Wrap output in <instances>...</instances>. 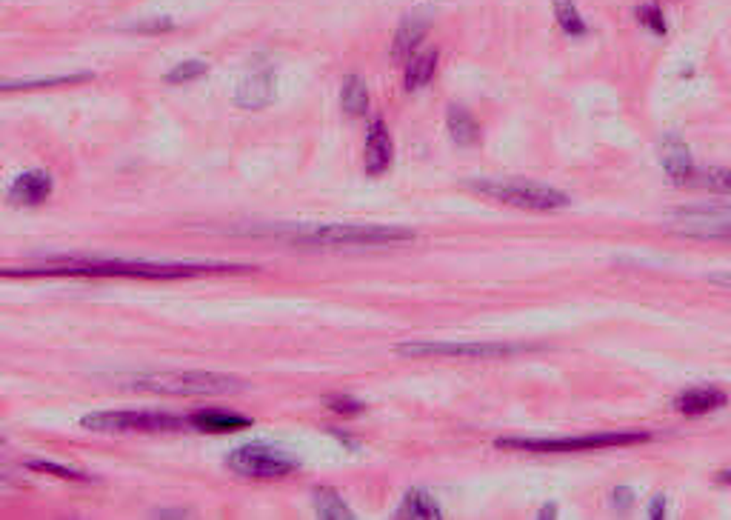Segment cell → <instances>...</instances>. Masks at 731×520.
Wrapping results in <instances>:
<instances>
[{
    "label": "cell",
    "instance_id": "6da1fadb",
    "mask_svg": "<svg viewBox=\"0 0 731 520\" xmlns=\"http://www.w3.org/2000/svg\"><path fill=\"white\" fill-rule=\"evenodd\" d=\"M248 264H223V260H123V257H57L49 264L0 269L4 278H143L174 281L200 278V274H238L252 272Z\"/></svg>",
    "mask_w": 731,
    "mask_h": 520
},
{
    "label": "cell",
    "instance_id": "7a4b0ae2",
    "mask_svg": "<svg viewBox=\"0 0 731 520\" xmlns=\"http://www.w3.org/2000/svg\"><path fill=\"white\" fill-rule=\"evenodd\" d=\"M415 232L400 226H309L289 238L298 247H326V249H360V247H394V243H412Z\"/></svg>",
    "mask_w": 731,
    "mask_h": 520
},
{
    "label": "cell",
    "instance_id": "3957f363",
    "mask_svg": "<svg viewBox=\"0 0 731 520\" xmlns=\"http://www.w3.org/2000/svg\"><path fill=\"white\" fill-rule=\"evenodd\" d=\"M126 386L138 389V392L200 398V395L240 392L246 381L235 378V374H217V372H149V374H135V378H129Z\"/></svg>",
    "mask_w": 731,
    "mask_h": 520
},
{
    "label": "cell",
    "instance_id": "277c9868",
    "mask_svg": "<svg viewBox=\"0 0 731 520\" xmlns=\"http://www.w3.org/2000/svg\"><path fill=\"white\" fill-rule=\"evenodd\" d=\"M469 189L489 200H497L503 206L529 212H551L568 206V197L563 192L534 180H469Z\"/></svg>",
    "mask_w": 731,
    "mask_h": 520
},
{
    "label": "cell",
    "instance_id": "5b68a950",
    "mask_svg": "<svg viewBox=\"0 0 731 520\" xmlns=\"http://www.w3.org/2000/svg\"><path fill=\"white\" fill-rule=\"evenodd\" d=\"M80 426L100 435H129V432H178L189 424L178 415L152 412V409H118V412H92L80 417Z\"/></svg>",
    "mask_w": 731,
    "mask_h": 520
},
{
    "label": "cell",
    "instance_id": "8992f818",
    "mask_svg": "<svg viewBox=\"0 0 731 520\" xmlns=\"http://www.w3.org/2000/svg\"><path fill=\"white\" fill-rule=\"evenodd\" d=\"M649 432H601V435L580 438H500L497 449H520V452H583V449H606V446H628L649 440Z\"/></svg>",
    "mask_w": 731,
    "mask_h": 520
},
{
    "label": "cell",
    "instance_id": "52a82bcc",
    "mask_svg": "<svg viewBox=\"0 0 731 520\" xmlns=\"http://www.w3.org/2000/svg\"><path fill=\"white\" fill-rule=\"evenodd\" d=\"M229 469H235L243 478H260V481H274V478H286L298 469V460L281 452L272 449L266 443H246L238 446L235 452L226 457Z\"/></svg>",
    "mask_w": 731,
    "mask_h": 520
},
{
    "label": "cell",
    "instance_id": "ba28073f",
    "mask_svg": "<svg viewBox=\"0 0 731 520\" xmlns=\"http://www.w3.org/2000/svg\"><path fill=\"white\" fill-rule=\"evenodd\" d=\"M517 346L511 343H451V340H406L398 346V355L403 357H469V360H494L515 355Z\"/></svg>",
    "mask_w": 731,
    "mask_h": 520
},
{
    "label": "cell",
    "instance_id": "9c48e42d",
    "mask_svg": "<svg viewBox=\"0 0 731 520\" xmlns=\"http://www.w3.org/2000/svg\"><path fill=\"white\" fill-rule=\"evenodd\" d=\"M675 232H683L689 238H709V240H726L731 235V218H728V209L726 206H718V209H709V206H694V209H683L675 214Z\"/></svg>",
    "mask_w": 731,
    "mask_h": 520
},
{
    "label": "cell",
    "instance_id": "30bf717a",
    "mask_svg": "<svg viewBox=\"0 0 731 520\" xmlns=\"http://www.w3.org/2000/svg\"><path fill=\"white\" fill-rule=\"evenodd\" d=\"M52 189H55V180H52L49 172L29 169V172H23V175H18L12 180L6 197H9V204H14V206H40L52 197Z\"/></svg>",
    "mask_w": 731,
    "mask_h": 520
},
{
    "label": "cell",
    "instance_id": "8fae6325",
    "mask_svg": "<svg viewBox=\"0 0 731 520\" xmlns=\"http://www.w3.org/2000/svg\"><path fill=\"white\" fill-rule=\"evenodd\" d=\"M277 95V78L272 69H255L240 78L235 100L240 109H266Z\"/></svg>",
    "mask_w": 731,
    "mask_h": 520
},
{
    "label": "cell",
    "instance_id": "7c38bea8",
    "mask_svg": "<svg viewBox=\"0 0 731 520\" xmlns=\"http://www.w3.org/2000/svg\"><path fill=\"white\" fill-rule=\"evenodd\" d=\"M391 135L383 121H374L369 126V135H366V155H363V169L369 178H380L391 166Z\"/></svg>",
    "mask_w": 731,
    "mask_h": 520
},
{
    "label": "cell",
    "instance_id": "4fadbf2b",
    "mask_svg": "<svg viewBox=\"0 0 731 520\" xmlns=\"http://www.w3.org/2000/svg\"><path fill=\"white\" fill-rule=\"evenodd\" d=\"M660 161H663L666 175L680 186H685V180H689V175L694 172L692 152L677 135H666L660 140Z\"/></svg>",
    "mask_w": 731,
    "mask_h": 520
},
{
    "label": "cell",
    "instance_id": "5bb4252c",
    "mask_svg": "<svg viewBox=\"0 0 731 520\" xmlns=\"http://www.w3.org/2000/svg\"><path fill=\"white\" fill-rule=\"evenodd\" d=\"M726 392L723 389H714V386H697V389H689V392H683L675 398V409L680 415H689V417H700V415H709L714 409H723L726 407Z\"/></svg>",
    "mask_w": 731,
    "mask_h": 520
},
{
    "label": "cell",
    "instance_id": "9a60e30c",
    "mask_svg": "<svg viewBox=\"0 0 731 520\" xmlns=\"http://www.w3.org/2000/svg\"><path fill=\"white\" fill-rule=\"evenodd\" d=\"M426 32H429V23H426V18H403V23L398 26V35H394V43H391V57L398 63H403V61H408V57H412L415 52H417V46L423 43V38H426Z\"/></svg>",
    "mask_w": 731,
    "mask_h": 520
},
{
    "label": "cell",
    "instance_id": "2e32d148",
    "mask_svg": "<svg viewBox=\"0 0 731 520\" xmlns=\"http://www.w3.org/2000/svg\"><path fill=\"white\" fill-rule=\"evenodd\" d=\"M186 424L200 429V432H209V435H226V432H238V429H248V426H252V421H248V417L235 415V412H221V409L195 412Z\"/></svg>",
    "mask_w": 731,
    "mask_h": 520
},
{
    "label": "cell",
    "instance_id": "e0dca14e",
    "mask_svg": "<svg viewBox=\"0 0 731 520\" xmlns=\"http://www.w3.org/2000/svg\"><path fill=\"white\" fill-rule=\"evenodd\" d=\"M92 80V71H78V75H55V78H14L0 80V92H32V89H55V86H75Z\"/></svg>",
    "mask_w": 731,
    "mask_h": 520
},
{
    "label": "cell",
    "instance_id": "ac0fdd59",
    "mask_svg": "<svg viewBox=\"0 0 731 520\" xmlns=\"http://www.w3.org/2000/svg\"><path fill=\"white\" fill-rule=\"evenodd\" d=\"M437 61H441V55H437V49H429V52H420V55H412L408 57V63H406V89L408 92H417L423 89L432 78H434V71H437Z\"/></svg>",
    "mask_w": 731,
    "mask_h": 520
},
{
    "label": "cell",
    "instance_id": "d6986e66",
    "mask_svg": "<svg viewBox=\"0 0 731 520\" xmlns=\"http://www.w3.org/2000/svg\"><path fill=\"white\" fill-rule=\"evenodd\" d=\"M446 126H449V135L460 147H472L480 138V126L475 121V114L466 109V106H449L446 112Z\"/></svg>",
    "mask_w": 731,
    "mask_h": 520
},
{
    "label": "cell",
    "instance_id": "ffe728a7",
    "mask_svg": "<svg viewBox=\"0 0 731 520\" xmlns=\"http://www.w3.org/2000/svg\"><path fill=\"white\" fill-rule=\"evenodd\" d=\"M443 512L437 507V500L423 492V489H412V492H406L400 509H398V517H412V520H437Z\"/></svg>",
    "mask_w": 731,
    "mask_h": 520
},
{
    "label": "cell",
    "instance_id": "44dd1931",
    "mask_svg": "<svg viewBox=\"0 0 731 520\" xmlns=\"http://www.w3.org/2000/svg\"><path fill=\"white\" fill-rule=\"evenodd\" d=\"M340 106L346 114H352V118H360V114H366V109H369V89H366V80L360 75H349L343 80Z\"/></svg>",
    "mask_w": 731,
    "mask_h": 520
},
{
    "label": "cell",
    "instance_id": "7402d4cb",
    "mask_svg": "<svg viewBox=\"0 0 731 520\" xmlns=\"http://www.w3.org/2000/svg\"><path fill=\"white\" fill-rule=\"evenodd\" d=\"M315 512L323 520H355V512L334 489H315Z\"/></svg>",
    "mask_w": 731,
    "mask_h": 520
},
{
    "label": "cell",
    "instance_id": "603a6c76",
    "mask_svg": "<svg viewBox=\"0 0 731 520\" xmlns=\"http://www.w3.org/2000/svg\"><path fill=\"white\" fill-rule=\"evenodd\" d=\"M554 18H558L563 32L572 35V38H580V35L589 32L586 21L580 18V12H577V6L572 4V0H554Z\"/></svg>",
    "mask_w": 731,
    "mask_h": 520
},
{
    "label": "cell",
    "instance_id": "cb8c5ba5",
    "mask_svg": "<svg viewBox=\"0 0 731 520\" xmlns=\"http://www.w3.org/2000/svg\"><path fill=\"white\" fill-rule=\"evenodd\" d=\"M26 466L35 469V472H43V474H55V478H63V481H78V483L89 481V474H86V472L71 469V466H61V464H52V460H29Z\"/></svg>",
    "mask_w": 731,
    "mask_h": 520
},
{
    "label": "cell",
    "instance_id": "d4e9b609",
    "mask_svg": "<svg viewBox=\"0 0 731 520\" xmlns=\"http://www.w3.org/2000/svg\"><path fill=\"white\" fill-rule=\"evenodd\" d=\"M685 186H711V189L718 192H728L731 186V175L726 169H714V172H692Z\"/></svg>",
    "mask_w": 731,
    "mask_h": 520
},
{
    "label": "cell",
    "instance_id": "484cf974",
    "mask_svg": "<svg viewBox=\"0 0 731 520\" xmlns=\"http://www.w3.org/2000/svg\"><path fill=\"white\" fill-rule=\"evenodd\" d=\"M209 71V63L203 61H183L174 66L169 75H166V83H189V80H197Z\"/></svg>",
    "mask_w": 731,
    "mask_h": 520
},
{
    "label": "cell",
    "instance_id": "4316f807",
    "mask_svg": "<svg viewBox=\"0 0 731 520\" xmlns=\"http://www.w3.org/2000/svg\"><path fill=\"white\" fill-rule=\"evenodd\" d=\"M178 23L172 18H149V21H138L129 26V32H138V35H164V32H174Z\"/></svg>",
    "mask_w": 731,
    "mask_h": 520
},
{
    "label": "cell",
    "instance_id": "83f0119b",
    "mask_svg": "<svg viewBox=\"0 0 731 520\" xmlns=\"http://www.w3.org/2000/svg\"><path fill=\"white\" fill-rule=\"evenodd\" d=\"M637 18H640V23H646L651 32H657V35H666V21H663V12L657 9V6H643V9H637Z\"/></svg>",
    "mask_w": 731,
    "mask_h": 520
},
{
    "label": "cell",
    "instance_id": "f1b7e54d",
    "mask_svg": "<svg viewBox=\"0 0 731 520\" xmlns=\"http://www.w3.org/2000/svg\"><path fill=\"white\" fill-rule=\"evenodd\" d=\"M326 407H329L332 412H338V415H346V417H355V415L363 412V403L355 400V398H329V400H326Z\"/></svg>",
    "mask_w": 731,
    "mask_h": 520
},
{
    "label": "cell",
    "instance_id": "f546056e",
    "mask_svg": "<svg viewBox=\"0 0 731 520\" xmlns=\"http://www.w3.org/2000/svg\"><path fill=\"white\" fill-rule=\"evenodd\" d=\"M611 500H614V509H628L634 503V492L628 486H618L611 492Z\"/></svg>",
    "mask_w": 731,
    "mask_h": 520
},
{
    "label": "cell",
    "instance_id": "4dcf8cb0",
    "mask_svg": "<svg viewBox=\"0 0 731 520\" xmlns=\"http://www.w3.org/2000/svg\"><path fill=\"white\" fill-rule=\"evenodd\" d=\"M649 517H651V520H660V517H666V495H654V498H651Z\"/></svg>",
    "mask_w": 731,
    "mask_h": 520
},
{
    "label": "cell",
    "instance_id": "1f68e13d",
    "mask_svg": "<svg viewBox=\"0 0 731 520\" xmlns=\"http://www.w3.org/2000/svg\"><path fill=\"white\" fill-rule=\"evenodd\" d=\"M540 517H558V507H554V503H549V507L540 509Z\"/></svg>",
    "mask_w": 731,
    "mask_h": 520
},
{
    "label": "cell",
    "instance_id": "d6a6232c",
    "mask_svg": "<svg viewBox=\"0 0 731 520\" xmlns=\"http://www.w3.org/2000/svg\"><path fill=\"white\" fill-rule=\"evenodd\" d=\"M157 517H186L189 512H155Z\"/></svg>",
    "mask_w": 731,
    "mask_h": 520
},
{
    "label": "cell",
    "instance_id": "836d02e7",
    "mask_svg": "<svg viewBox=\"0 0 731 520\" xmlns=\"http://www.w3.org/2000/svg\"><path fill=\"white\" fill-rule=\"evenodd\" d=\"M728 478H731V472H728V469H723V472L718 474V483H723V486H726V483H728Z\"/></svg>",
    "mask_w": 731,
    "mask_h": 520
},
{
    "label": "cell",
    "instance_id": "e575fe53",
    "mask_svg": "<svg viewBox=\"0 0 731 520\" xmlns=\"http://www.w3.org/2000/svg\"><path fill=\"white\" fill-rule=\"evenodd\" d=\"M0 443H4V438H0Z\"/></svg>",
    "mask_w": 731,
    "mask_h": 520
}]
</instances>
